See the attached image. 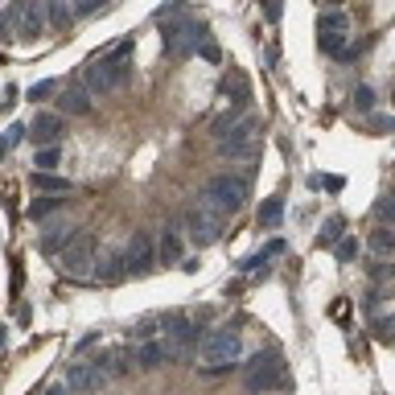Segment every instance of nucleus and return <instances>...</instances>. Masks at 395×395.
I'll return each mask as SVG.
<instances>
[{"mask_svg": "<svg viewBox=\"0 0 395 395\" xmlns=\"http://www.w3.org/2000/svg\"><path fill=\"white\" fill-rule=\"evenodd\" d=\"M70 4L66 0H45V25H58V29H66L70 25Z\"/></svg>", "mask_w": 395, "mask_h": 395, "instance_id": "nucleus-25", "label": "nucleus"}, {"mask_svg": "<svg viewBox=\"0 0 395 395\" xmlns=\"http://www.w3.org/2000/svg\"><path fill=\"white\" fill-rule=\"evenodd\" d=\"M107 383L99 362H70L66 366V392H99Z\"/></svg>", "mask_w": 395, "mask_h": 395, "instance_id": "nucleus-11", "label": "nucleus"}, {"mask_svg": "<svg viewBox=\"0 0 395 395\" xmlns=\"http://www.w3.org/2000/svg\"><path fill=\"white\" fill-rule=\"evenodd\" d=\"M198 54H202V58H206V62H219V58H222L219 42H210V38H202V42H198Z\"/></svg>", "mask_w": 395, "mask_h": 395, "instance_id": "nucleus-32", "label": "nucleus"}, {"mask_svg": "<svg viewBox=\"0 0 395 395\" xmlns=\"http://www.w3.org/2000/svg\"><path fill=\"white\" fill-rule=\"evenodd\" d=\"M13 38V13H0V42Z\"/></svg>", "mask_w": 395, "mask_h": 395, "instance_id": "nucleus-36", "label": "nucleus"}, {"mask_svg": "<svg viewBox=\"0 0 395 395\" xmlns=\"http://www.w3.org/2000/svg\"><path fill=\"white\" fill-rule=\"evenodd\" d=\"M354 256H358V243H354V239H338V260L350 263Z\"/></svg>", "mask_w": 395, "mask_h": 395, "instance_id": "nucleus-35", "label": "nucleus"}, {"mask_svg": "<svg viewBox=\"0 0 395 395\" xmlns=\"http://www.w3.org/2000/svg\"><path fill=\"white\" fill-rule=\"evenodd\" d=\"M239 354H243V342H239L235 330H210V334L198 338V358H202V366L210 375L215 371H231L239 362Z\"/></svg>", "mask_w": 395, "mask_h": 395, "instance_id": "nucleus-2", "label": "nucleus"}, {"mask_svg": "<svg viewBox=\"0 0 395 395\" xmlns=\"http://www.w3.org/2000/svg\"><path fill=\"white\" fill-rule=\"evenodd\" d=\"M45 395H66V383H54V387H49Z\"/></svg>", "mask_w": 395, "mask_h": 395, "instance_id": "nucleus-42", "label": "nucleus"}, {"mask_svg": "<svg viewBox=\"0 0 395 395\" xmlns=\"http://www.w3.org/2000/svg\"><path fill=\"white\" fill-rule=\"evenodd\" d=\"M21 140H25V128H21V124H13L8 136H4V144H21Z\"/></svg>", "mask_w": 395, "mask_h": 395, "instance_id": "nucleus-37", "label": "nucleus"}, {"mask_svg": "<svg viewBox=\"0 0 395 395\" xmlns=\"http://www.w3.org/2000/svg\"><path fill=\"white\" fill-rule=\"evenodd\" d=\"M268 21H280V0H268Z\"/></svg>", "mask_w": 395, "mask_h": 395, "instance_id": "nucleus-39", "label": "nucleus"}, {"mask_svg": "<svg viewBox=\"0 0 395 395\" xmlns=\"http://www.w3.org/2000/svg\"><path fill=\"white\" fill-rule=\"evenodd\" d=\"M83 91H87L91 99H95V95L116 91V87H111V75H107V62H103V58H91L87 66H83Z\"/></svg>", "mask_w": 395, "mask_h": 395, "instance_id": "nucleus-13", "label": "nucleus"}, {"mask_svg": "<svg viewBox=\"0 0 395 395\" xmlns=\"http://www.w3.org/2000/svg\"><path fill=\"white\" fill-rule=\"evenodd\" d=\"M29 185H33V189H42V194H70V189H75V181H70V177L38 173V169L29 173Z\"/></svg>", "mask_w": 395, "mask_h": 395, "instance_id": "nucleus-20", "label": "nucleus"}, {"mask_svg": "<svg viewBox=\"0 0 395 395\" xmlns=\"http://www.w3.org/2000/svg\"><path fill=\"white\" fill-rule=\"evenodd\" d=\"M54 91H58V83H54V79H42V83L29 87V99H45V95H54Z\"/></svg>", "mask_w": 395, "mask_h": 395, "instance_id": "nucleus-34", "label": "nucleus"}, {"mask_svg": "<svg viewBox=\"0 0 395 395\" xmlns=\"http://www.w3.org/2000/svg\"><path fill=\"white\" fill-rule=\"evenodd\" d=\"M58 165H62L58 144H49V148H38V153H33V169H38V173H54Z\"/></svg>", "mask_w": 395, "mask_h": 395, "instance_id": "nucleus-26", "label": "nucleus"}, {"mask_svg": "<svg viewBox=\"0 0 395 395\" xmlns=\"http://www.w3.org/2000/svg\"><path fill=\"white\" fill-rule=\"evenodd\" d=\"M202 38H206V25L194 21V17H177V21H165V25H161V45H165V54H169L173 62L189 58Z\"/></svg>", "mask_w": 395, "mask_h": 395, "instance_id": "nucleus-3", "label": "nucleus"}, {"mask_svg": "<svg viewBox=\"0 0 395 395\" xmlns=\"http://www.w3.org/2000/svg\"><path fill=\"white\" fill-rule=\"evenodd\" d=\"M58 260H62V272H66L70 280H91V268H95V260H99L95 235H91V231H79V235L70 239V247H66Z\"/></svg>", "mask_w": 395, "mask_h": 395, "instance_id": "nucleus-5", "label": "nucleus"}, {"mask_svg": "<svg viewBox=\"0 0 395 395\" xmlns=\"http://www.w3.org/2000/svg\"><path fill=\"white\" fill-rule=\"evenodd\" d=\"M173 358V350L165 346V338L157 342V338H148V342H140V350H136V362L144 366V371H157L161 362H169Z\"/></svg>", "mask_w": 395, "mask_h": 395, "instance_id": "nucleus-15", "label": "nucleus"}, {"mask_svg": "<svg viewBox=\"0 0 395 395\" xmlns=\"http://www.w3.org/2000/svg\"><path fill=\"white\" fill-rule=\"evenodd\" d=\"M128 358H132L128 350H111L107 358H103V362H99V358H95V362L103 366V375H107V379H120V375H128V366H132Z\"/></svg>", "mask_w": 395, "mask_h": 395, "instance_id": "nucleus-24", "label": "nucleus"}, {"mask_svg": "<svg viewBox=\"0 0 395 395\" xmlns=\"http://www.w3.org/2000/svg\"><path fill=\"white\" fill-rule=\"evenodd\" d=\"M280 219H284V202H280V198H268L260 206V226L272 231V226H280Z\"/></svg>", "mask_w": 395, "mask_h": 395, "instance_id": "nucleus-27", "label": "nucleus"}, {"mask_svg": "<svg viewBox=\"0 0 395 395\" xmlns=\"http://www.w3.org/2000/svg\"><path fill=\"white\" fill-rule=\"evenodd\" d=\"M58 103H62V120H66V116H91V107H95V103H91V95L83 87L66 91Z\"/></svg>", "mask_w": 395, "mask_h": 395, "instance_id": "nucleus-21", "label": "nucleus"}, {"mask_svg": "<svg viewBox=\"0 0 395 395\" xmlns=\"http://www.w3.org/2000/svg\"><path fill=\"white\" fill-rule=\"evenodd\" d=\"M62 206H66V194H42V198H33V202H29V210H25V215H29L33 222H42V219H49V215H58Z\"/></svg>", "mask_w": 395, "mask_h": 395, "instance_id": "nucleus-19", "label": "nucleus"}, {"mask_svg": "<svg viewBox=\"0 0 395 395\" xmlns=\"http://www.w3.org/2000/svg\"><path fill=\"white\" fill-rule=\"evenodd\" d=\"M375 219H379V226H392V198L375 202Z\"/></svg>", "mask_w": 395, "mask_h": 395, "instance_id": "nucleus-33", "label": "nucleus"}, {"mask_svg": "<svg viewBox=\"0 0 395 395\" xmlns=\"http://www.w3.org/2000/svg\"><path fill=\"white\" fill-rule=\"evenodd\" d=\"M177 17H189V4H185V0H173V4H161V8H157V25L177 21Z\"/></svg>", "mask_w": 395, "mask_h": 395, "instance_id": "nucleus-28", "label": "nucleus"}, {"mask_svg": "<svg viewBox=\"0 0 395 395\" xmlns=\"http://www.w3.org/2000/svg\"><path fill=\"white\" fill-rule=\"evenodd\" d=\"M371 124H375L379 132H387V128H392V120H387V116H371Z\"/></svg>", "mask_w": 395, "mask_h": 395, "instance_id": "nucleus-40", "label": "nucleus"}, {"mask_svg": "<svg viewBox=\"0 0 395 395\" xmlns=\"http://www.w3.org/2000/svg\"><path fill=\"white\" fill-rule=\"evenodd\" d=\"M95 4H99V0H79V4H75V8H70V13H91V8H95Z\"/></svg>", "mask_w": 395, "mask_h": 395, "instance_id": "nucleus-41", "label": "nucleus"}, {"mask_svg": "<svg viewBox=\"0 0 395 395\" xmlns=\"http://www.w3.org/2000/svg\"><path fill=\"white\" fill-rule=\"evenodd\" d=\"M25 132H33V144H38V148H49V144L62 140L66 120H62L58 111H38V116H33V128H25Z\"/></svg>", "mask_w": 395, "mask_h": 395, "instance_id": "nucleus-12", "label": "nucleus"}, {"mask_svg": "<svg viewBox=\"0 0 395 395\" xmlns=\"http://www.w3.org/2000/svg\"><path fill=\"white\" fill-rule=\"evenodd\" d=\"M354 107H358V111H366V116L375 111V91L366 87V83H362V87H354Z\"/></svg>", "mask_w": 395, "mask_h": 395, "instance_id": "nucleus-30", "label": "nucleus"}, {"mask_svg": "<svg viewBox=\"0 0 395 395\" xmlns=\"http://www.w3.org/2000/svg\"><path fill=\"white\" fill-rule=\"evenodd\" d=\"M243 202H247V181H243V177H231V173H215L206 181L202 198H198V206L210 210V215H219V219L239 215Z\"/></svg>", "mask_w": 395, "mask_h": 395, "instance_id": "nucleus-1", "label": "nucleus"}, {"mask_svg": "<svg viewBox=\"0 0 395 395\" xmlns=\"http://www.w3.org/2000/svg\"><path fill=\"white\" fill-rule=\"evenodd\" d=\"M284 383V362H280V354H251L247 362H243V387L251 395H268L276 392Z\"/></svg>", "mask_w": 395, "mask_h": 395, "instance_id": "nucleus-4", "label": "nucleus"}, {"mask_svg": "<svg viewBox=\"0 0 395 395\" xmlns=\"http://www.w3.org/2000/svg\"><path fill=\"white\" fill-rule=\"evenodd\" d=\"M371 251H375V260H392V251H395L392 226H375V231H371Z\"/></svg>", "mask_w": 395, "mask_h": 395, "instance_id": "nucleus-22", "label": "nucleus"}, {"mask_svg": "<svg viewBox=\"0 0 395 395\" xmlns=\"http://www.w3.org/2000/svg\"><path fill=\"white\" fill-rule=\"evenodd\" d=\"M239 111H243V107H231V111H222L219 120H215V124H210V136H215V140H219L222 132L231 128V124H235V120H239Z\"/></svg>", "mask_w": 395, "mask_h": 395, "instance_id": "nucleus-31", "label": "nucleus"}, {"mask_svg": "<svg viewBox=\"0 0 395 395\" xmlns=\"http://www.w3.org/2000/svg\"><path fill=\"white\" fill-rule=\"evenodd\" d=\"M42 33H45V0H17L13 38H42Z\"/></svg>", "mask_w": 395, "mask_h": 395, "instance_id": "nucleus-8", "label": "nucleus"}, {"mask_svg": "<svg viewBox=\"0 0 395 395\" xmlns=\"http://www.w3.org/2000/svg\"><path fill=\"white\" fill-rule=\"evenodd\" d=\"M338 239H342V219H330L321 226V235H317V247H334Z\"/></svg>", "mask_w": 395, "mask_h": 395, "instance_id": "nucleus-29", "label": "nucleus"}, {"mask_svg": "<svg viewBox=\"0 0 395 395\" xmlns=\"http://www.w3.org/2000/svg\"><path fill=\"white\" fill-rule=\"evenodd\" d=\"M185 231H189V239H194L198 247H210V243L222 239V219L210 215V210H202V206H194V210L185 215Z\"/></svg>", "mask_w": 395, "mask_h": 395, "instance_id": "nucleus-10", "label": "nucleus"}, {"mask_svg": "<svg viewBox=\"0 0 395 395\" xmlns=\"http://www.w3.org/2000/svg\"><path fill=\"white\" fill-rule=\"evenodd\" d=\"M91 276H95V280H103V284H116V280H124V276H128V263H124V256H103V260H95Z\"/></svg>", "mask_w": 395, "mask_h": 395, "instance_id": "nucleus-16", "label": "nucleus"}, {"mask_svg": "<svg viewBox=\"0 0 395 395\" xmlns=\"http://www.w3.org/2000/svg\"><path fill=\"white\" fill-rule=\"evenodd\" d=\"M124 263H128L132 276H144L157 268V247H153V235L148 231H132L128 251H124Z\"/></svg>", "mask_w": 395, "mask_h": 395, "instance_id": "nucleus-9", "label": "nucleus"}, {"mask_svg": "<svg viewBox=\"0 0 395 395\" xmlns=\"http://www.w3.org/2000/svg\"><path fill=\"white\" fill-rule=\"evenodd\" d=\"M280 251H284V239H272V243L263 247V260H268V256H280Z\"/></svg>", "mask_w": 395, "mask_h": 395, "instance_id": "nucleus-38", "label": "nucleus"}, {"mask_svg": "<svg viewBox=\"0 0 395 395\" xmlns=\"http://www.w3.org/2000/svg\"><path fill=\"white\" fill-rule=\"evenodd\" d=\"M153 247H157V263H177V260H181V231L165 226V231H161V239H157Z\"/></svg>", "mask_w": 395, "mask_h": 395, "instance_id": "nucleus-17", "label": "nucleus"}, {"mask_svg": "<svg viewBox=\"0 0 395 395\" xmlns=\"http://www.w3.org/2000/svg\"><path fill=\"white\" fill-rule=\"evenodd\" d=\"M317 33H350V17L342 8H330L317 17Z\"/></svg>", "mask_w": 395, "mask_h": 395, "instance_id": "nucleus-23", "label": "nucleus"}, {"mask_svg": "<svg viewBox=\"0 0 395 395\" xmlns=\"http://www.w3.org/2000/svg\"><path fill=\"white\" fill-rule=\"evenodd\" d=\"M161 325H165V346L173 350V358H181L189 346H198V325L185 313H165Z\"/></svg>", "mask_w": 395, "mask_h": 395, "instance_id": "nucleus-7", "label": "nucleus"}, {"mask_svg": "<svg viewBox=\"0 0 395 395\" xmlns=\"http://www.w3.org/2000/svg\"><path fill=\"white\" fill-rule=\"evenodd\" d=\"M256 128H260L256 116H239V120L215 140V144H219V157H251V148H256Z\"/></svg>", "mask_w": 395, "mask_h": 395, "instance_id": "nucleus-6", "label": "nucleus"}, {"mask_svg": "<svg viewBox=\"0 0 395 395\" xmlns=\"http://www.w3.org/2000/svg\"><path fill=\"white\" fill-rule=\"evenodd\" d=\"M79 235V226H49L42 235V251H49V256H62L66 247H70V239Z\"/></svg>", "mask_w": 395, "mask_h": 395, "instance_id": "nucleus-18", "label": "nucleus"}, {"mask_svg": "<svg viewBox=\"0 0 395 395\" xmlns=\"http://www.w3.org/2000/svg\"><path fill=\"white\" fill-rule=\"evenodd\" d=\"M219 91L231 99V103H235V107H247V103H251V87H247V75H243V70H231V75H222Z\"/></svg>", "mask_w": 395, "mask_h": 395, "instance_id": "nucleus-14", "label": "nucleus"}]
</instances>
